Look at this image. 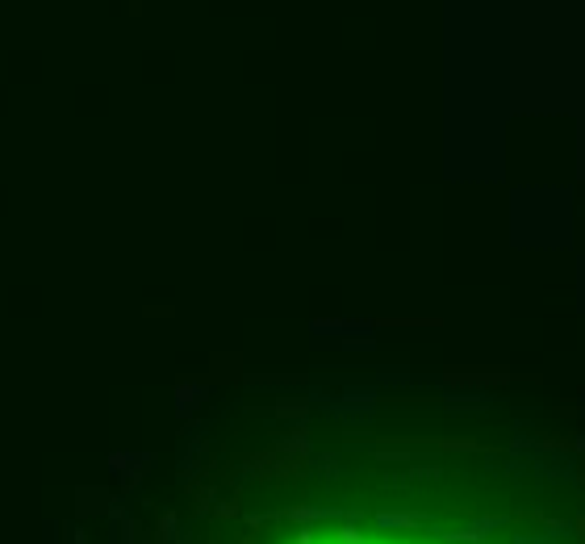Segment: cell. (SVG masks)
<instances>
[{
    "mask_svg": "<svg viewBox=\"0 0 585 544\" xmlns=\"http://www.w3.org/2000/svg\"><path fill=\"white\" fill-rule=\"evenodd\" d=\"M581 477H585V473H581Z\"/></svg>",
    "mask_w": 585,
    "mask_h": 544,
    "instance_id": "obj_3",
    "label": "cell"
},
{
    "mask_svg": "<svg viewBox=\"0 0 585 544\" xmlns=\"http://www.w3.org/2000/svg\"><path fill=\"white\" fill-rule=\"evenodd\" d=\"M293 544H318V540H314V532H301V536H297Z\"/></svg>",
    "mask_w": 585,
    "mask_h": 544,
    "instance_id": "obj_1",
    "label": "cell"
},
{
    "mask_svg": "<svg viewBox=\"0 0 585 544\" xmlns=\"http://www.w3.org/2000/svg\"><path fill=\"white\" fill-rule=\"evenodd\" d=\"M573 528H577V540L585 544V515H581V519H577V523H573Z\"/></svg>",
    "mask_w": 585,
    "mask_h": 544,
    "instance_id": "obj_2",
    "label": "cell"
}]
</instances>
